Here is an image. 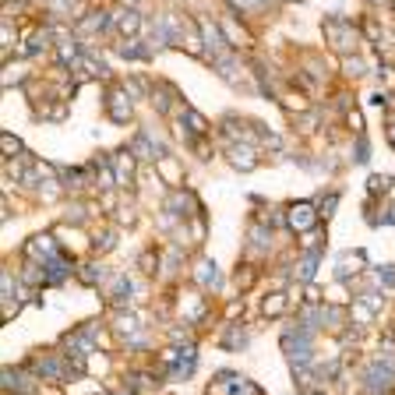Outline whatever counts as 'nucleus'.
Listing matches in <instances>:
<instances>
[{"label":"nucleus","mask_w":395,"mask_h":395,"mask_svg":"<svg viewBox=\"0 0 395 395\" xmlns=\"http://www.w3.org/2000/svg\"><path fill=\"white\" fill-rule=\"evenodd\" d=\"M28 367H32V374H36L39 382H50V385L78 382V378H85V371H89L85 360H71L64 350H39V353H32Z\"/></svg>","instance_id":"1"},{"label":"nucleus","mask_w":395,"mask_h":395,"mask_svg":"<svg viewBox=\"0 0 395 395\" xmlns=\"http://www.w3.org/2000/svg\"><path fill=\"white\" fill-rule=\"evenodd\" d=\"M364 395H389L395 389V342H382V350L360 367Z\"/></svg>","instance_id":"2"},{"label":"nucleus","mask_w":395,"mask_h":395,"mask_svg":"<svg viewBox=\"0 0 395 395\" xmlns=\"http://www.w3.org/2000/svg\"><path fill=\"white\" fill-rule=\"evenodd\" d=\"M64 254H67V247L60 244V233H57V229H39V233H32L28 244H25V261H36V265H50V261H57V258H64Z\"/></svg>","instance_id":"3"},{"label":"nucleus","mask_w":395,"mask_h":395,"mask_svg":"<svg viewBox=\"0 0 395 395\" xmlns=\"http://www.w3.org/2000/svg\"><path fill=\"white\" fill-rule=\"evenodd\" d=\"M177 318H180V325H188V328L208 321V293L198 290V286H184L180 296H177Z\"/></svg>","instance_id":"4"},{"label":"nucleus","mask_w":395,"mask_h":395,"mask_svg":"<svg viewBox=\"0 0 395 395\" xmlns=\"http://www.w3.org/2000/svg\"><path fill=\"white\" fill-rule=\"evenodd\" d=\"M325 39H328V50H332V53L350 57V53L357 50L360 28H353L346 18H325Z\"/></svg>","instance_id":"5"},{"label":"nucleus","mask_w":395,"mask_h":395,"mask_svg":"<svg viewBox=\"0 0 395 395\" xmlns=\"http://www.w3.org/2000/svg\"><path fill=\"white\" fill-rule=\"evenodd\" d=\"M283 215H286V226H290V233H293V237L310 233V229H318V226H321V215H318L314 198H310V201H290V205L283 208Z\"/></svg>","instance_id":"6"},{"label":"nucleus","mask_w":395,"mask_h":395,"mask_svg":"<svg viewBox=\"0 0 395 395\" xmlns=\"http://www.w3.org/2000/svg\"><path fill=\"white\" fill-rule=\"evenodd\" d=\"M106 117L113 124H120V127L134 124V99H131V92L124 85H109L106 89Z\"/></svg>","instance_id":"7"},{"label":"nucleus","mask_w":395,"mask_h":395,"mask_svg":"<svg viewBox=\"0 0 395 395\" xmlns=\"http://www.w3.org/2000/svg\"><path fill=\"white\" fill-rule=\"evenodd\" d=\"M208 395H261V392L240 371H219L212 378V385H208Z\"/></svg>","instance_id":"8"},{"label":"nucleus","mask_w":395,"mask_h":395,"mask_svg":"<svg viewBox=\"0 0 395 395\" xmlns=\"http://www.w3.org/2000/svg\"><path fill=\"white\" fill-rule=\"evenodd\" d=\"M367 269H371V261H367L364 251H346V254H339V261H335V283H353V279H360Z\"/></svg>","instance_id":"9"},{"label":"nucleus","mask_w":395,"mask_h":395,"mask_svg":"<svg viewBox=\"0 0 395 395\" xmlns=\"http://www.w3.org/2000/svg\"><path fill=\"white\" fill-rule=\"evenodd\" d=\"M191 276H195V286H198V290H205V293H219V290H222L219 265H215L208 254H201L195 265H191Z\"/></svg>","instance_id":"10"},{"label":"nucleus","mask_w":395,"mask_h":395,"mask_svg":"<svg viewBox=\"0 0 395 395\" xmlns=\"http://www.w3.org/2000/svg\"><path fill=\"white\" fill-rule=\"evenodd\" d=\"M318 269H321V251H300L296 261L286 269V272L293 276L296 286H310L314 276H318Z\"/></svg>","instance_id":"11"},{"label":"nucleus","mask_w":395,"mask_h":395,"mask_svg":"<svg viewBox=\"0 0 395 395\" xmlns=\"http://www.w3.org/2000/svg\"><path fill=\"white\" fill-rule=\"evenodd\" d=\"M226 163L237 173H251L261 163V148L258 145H226Z\"/></svg>","instance_id":"12"},{"label":"nucleus","mask_w":395,"mask_h":395,"mask_svg":"<svg viewBox=\"0 0 395 395\" xmlns=\"http://www.w3.org/2000/svg\"><path fill=\"white\" fill-rule=\"evenodd\" d=\"M148 99H152L156 113H163V117H170V113H173V102H184V99H180V92H177L170 82H156V85H152V96H148Z\"/></svg>","instance_id":"13"},{"label":"nucleus","mask_w":395,"mask_h":395,"mask_svg":"<svg viewBox=\"0 0 395 395\" xmlns=\"http://www.w3.org/2000/svg\"><path fill=\"white\" fill-rule=\"evenodd\" d=\"M113 159H117V177H120V184L124 188H134V173H138V156L131 152V148H117L113 152Z\"/></svg>","instance_id":"14"},{"label":"nucleus","mask_w":395,"mask_h":395,"mask_svg":"<svg viewBox=\"0 0 395 395\" xmlns=\"http://www.w3.org/2000/svg\"><path fill=\"white\" fill-rule=\"evenodd\" d=\"M0 385H4V392H28L32 389V367H4Z\"/></svg>","instance_id":"15"},{"label":"nucleus","mask_w":395,"mask_h":395,"mask_svg":"<svg viewBox=\"0 0 395 395\" xmlns=\"http://www.w3.org/2000/svg\"><path fill=\"white\" fill-rule=\"evenodd\" d=\"M28 75H32L28 60H25V57H14V60H7V64H4L0 82H4V89H14V85H18V82H25Z\"/></svg>","instance_id":"16"},{"label":"nucleus","mask_w":395,"mask_h":395,"mask_svg":"<svg viewBox=\"0 0 395 395\" xmlns=\"http://www.w3.org/2000/svg\"><path fill=\"white\" fill-rule=\"evenodd\" d=\"M219 350H229V353L247 350V328L244 325H226L222 335H219Z\"/></svg>","instance_id":"17"},{"label":"nucleus","mask_w":395,"mask_h":395,"mask_svg":"<svg viewBox=\"0 0 395 395\" xmlns=\"http://www.w3.org/2000/svg\"><path fill=\"white\" fill-rule=\"evenodd\" d=\"M117 50H120L124 60H152V46L145 39H120Z\"/></svg>","instance_id":"18"},{"label":"nucleus","mask_w":395,"mask_h":395,"mask_svg":"<svg viewBox=\"0 0 395 395\" xmlns=\"http://www.w3.org/2000/svg\"><path fill=\"white\" fill-rule=\"evenodd\" d=\"M261 314L265 318H283V314H290V296L286 290H272V293L261 300Z\"/></svg>","instance_id":"19"},{"label":"nucleus","mask_w":395,"mask_h":395,"mask_svg":"<svg viewBox=\"0 0 395 395\" xmlns=\"http://www.w3.org/2000/svg\"><path fill=\"white\" fill-rule=\"evenodd\" d=\"M163 208H170L173 215H195V208H198V201H195V195H188V191H173V195L166 198V205Z\"/></svg>","instance_id":"20"},{"label":"nucleus","mask_w":395,"mask_h":395,"mask_svg":"<svg viewBox=\"0 0 395 395\" xmlns=\"http://www.w3.org/2000/svg\"><path fill=\"white\" fill-rule=\"evenodd\" d=\"M184 124H188V131H191V138H198V134H205L208 131V120L198 113L195 106H188V102H180V113H177Z\"/></svg>","instance_id":"21"},{"label":"nucleus","mask_w":395,"mask_h":395,"mask_svg":"<svg viewBox=\"0 0 395 395\" xmlns=\"http://www.w3.org/2000/svg\"><path fill=\"white\" fill-rule=\"evenodd\" d=\"M156 166H159V177H163L166 184H173V188H180V184H184V170H180V163H177L173 156H163Z\"/></svg>","instance_id":"22"},{"label":"nucleus","mask_w":395,"mask_h":395,"mask_svg":"<svg viewBox=\"0 0 395 395\" xmlns=\"http://www.w3.org/2000/svg\"><path fill=\"white\" fill-rule=\"evenodd\" d=\"M314 205H318V215H321V222H332V215H335V205H339V191H321V195L314 198Z\"/></svg>","instance_id":"23"},{"label":"nucleus","mask_w":395,"mask_h":395,"mask_svg":"<svg viewBox=\"0 0 395 395\" xmlns=\"http://www.w3.org/2000/svg\"><path fill=\"white\" fill-rule=\"evenodd\" d=\"M36 191L43 195V201H60V198L67 195V184H64V180H57V177H50V180H43Z\"/></svg>","instance_id":"24"},{"label":"nucleus","mask_w":395,"mask_h":395,"mask_svg":"<svg viewBox=\"0 0 395 395\" xmlns=\"http://www.w3.org/2000/svg\"><path fill=\"white\" fill-rule=\"evenodd\" d=\"M389 188H395V177H389V173H374V177H367V195L371 198H385Z\"/></svg>","instance_id":"25"},{"label":"nucleus","mask_w":395,"mask_h":395,"mask_svg":"<svg viewBox=\"0 0 395 395\" xmlns=\"http://www.w3.org/2000/svg\"><path fill=\"white\" fill-rule=\"evenodd\" d=\"M342 75H346V78H364V75H367V60L357 57V53L342 57Z\"/></svg>","instance_id":"26"},{"label":"nucleus","mask_w":395,"mask_h":395,"mask_svg":"<svg viewBox=\"0 0 395 395\" xmlns=\"http://www.w3.org/2000/svg\"><path fill=\"white\" fill-rule=\"evenodd\" d=\"M0 148H4V159H18V156H25V145H21V138L18 134H0Z\"/></svg>","instance_id":"27"},{"label":"nucleus","mask_w":395,"mask_h":395,"mask_svg":"<svg viewBox=\"0 0 395 395\" xmlns=\"http://www.w3.org/2000/svg\"><path fill=\"white\" fill-rule=\"evenodd\" d=\"M113 247H117V229L106 226V229L96 237V254H106V251H113Z\"/></svg>","instance_id":"28"},{"label":"nucleus","mask_w":395,"mask_h":395,"mask_svg":"<svg viewBox=\"0 0 395 395\" xmlns=\"http://www.w3.org/2000/svg\"><path fill=\"white\" fill-rule=\"evenodd\" d=\"M78 276L85 279V286H99V279H102V265H99V261H89V265L78 269Z\"/></svg>","instance_id":"29"},{"label":"nucleus","mask_w":395,"mask_h":395,"mask_svg":"<svg viewBox=\"0 0 395 395\" xmlns=\"http://www.w3.org/2000/svg\"><path fill=\"white\" fill-rule=\"evenodd\" d=\"M346 124H350V127H353V131H357V134H360V131H364V117H360V113H357V109H350V113H346Z\"/></svg>","instance_id":"30"},{"label":"nucleus","mask_w":395,"mask_h":395,"mask_svg":"<svg viewBox=\"0 0 395 395\" xmlns=\"http://www.w3.org/2000/svg\"><path fill=\"white\" fill-rule=\"evenodd\" d=\"M385 131H389V141H392V148H395V120H389V124H385Z\"/></svg>","instance_id":"31"},{"label":"nucleus","mask_w":395,"mask_h":395,"mask_svg":"<svg viewBox=\"0 0 395 395\" xmlns=\"http://www.w3.org/2000/svg\"><path fill=\"white\" fill-rule=\"evenodd\" d=\"M120 7H138V0H120Z\"/></svg>","instance_id":"32"},{"label":"nucleus","mask_w":395,"mask_h":395,"mask_svg":"<svg viewBox=\"0 0 395 395\" xmlns=\"http://www.w3.org/2000/svg\"><path fill=\"white\" fill-rule=\"evenodd\" d=\"M307 395H325V392H321V389H310V392H307Z\"/></svg>","instance_id":"33"}]
</instances>
